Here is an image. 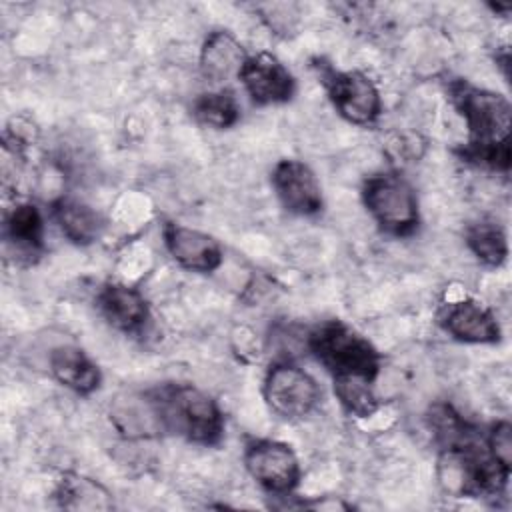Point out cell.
I'll return each instance as SVG.
<instances>
[{
	"mask_svg": "<svg viewBox=\"0 0 512 512\" xmlns=\"http://www.w3.org/2000/svg\"><path fill=\"white\" fill-rule=\"evenodd\" d=\"M448 98L468 128V142L460 148V158L508 174L512 158L508 98L460 78L448 84Z\"/></svg>",
	"mask_w": 512,
	"mask_h": 512,
	"instance_id": "6da1fadb",
	"label": "cell"
},
{
	"mask_svg": "<svg viewBox=\"0 0 512 512\" xmlns=\"http://www.w3.org/2000/svg\"><path fill=\"white\" fill-rule=\"evenodd\" d=\"M152 394L164 432L202 446L220 444L224 436V416L210 394L180 382L152 388Z\"/></svg>",
	"mask_w": 512,
	"mask_h": 512,
	"instance_id": "7a4b0ae2",
	"label": "cell"
},
{
	"mask_svg": "<svg viewBox=\"0 0 512 512\" xmlns=\"http://www.w3.org/2000/svg\"><path fill=\"white\" fill-rule=\"evenodd\" d=\"M510 470L498 464L478 428L464 440L444 446L438 458V480L456 496H496L508 484Z\"/></svg>",
	"mask_w": 512,
	"mask_h": 512,
	"instance_id": "3957f363",
	"label": "cell"
},
{
	"mask_svg": "<svg viewBox=\"0 0 512 512\" xmlns=\"http://www.w3.org/2000/svg\"><path fill=\"white\" fill-rule=\"evenodd\" d=\"M308 350L336 378L374 382L380 372L378 350L342 320H326L308 334Z\"/></svg>",
	"mask_w": 512,
	"mask_h": 512,
	"instance_id": "277c9868",
	"label": "cell"
},
{
	"mask_svg": "<svg viewBox=\"0 0 512 512\" xmlns=\"http://www.w3.org/2000/svg\"><path fill=\"white\" fill-rule=\"evenodd\" d=\"M362 202L386 234L402 238L418 230V196L400 172H378L368 176L362 184Z\"/></svg>",
	"mask_w": 512,
	"mask_h": 512,
	"instance_id": "5b68a950",
	"label": "cell"
},
{
	"mask_svg": "<svg viewBox=\"0 0 512 512\" xmlns=\"http://www.w3.org/2000/svg\"><path fill=\"white\" fill-rule=\"evenodd\" d=\"M262 394L268 408L290 422L312 414L322 398L318 382L290 360L274 362L266 370Z\"/></svg>",
	"mask_w": 512,
	"mask_h": 512,
	"instance_id": "8992f818",
	"label": "cell"
},
{
	"mask_svg": "<svg viewBox=\"0 0 512 512\" xmlns=\"http://www.w3.org/2000/svg\"><path fill=\"white\" fill-rule=\"evenodd\" d=\"M244 466L252 480L270 494L288 496L300 482V462L292 446L258 438L246 444Z\"/></svg>",
	"mask_w": 512,
	"mask_h": 512,
	"instance_id": "52a82bcc",
	"label": "cell"
},
{
	"mask_svg": "<svg viewBox=\"0 0 512 512\" xmlns=\"http://www.w3.org/2000/svg\"><path fill=\"white\" fill-rule=\"evenodd\" d=\"M328 98L336 112L356 126H370L380 118L382 98L372 82L360 70H328L324 76Z\"/></svg>",
	"mask_w": 512,
	"mask_h": 512,
	"instance_id": "ba28073f",
	"label": "cell"
},
{
	"mask_svg": "<svg viewBox=\"0 0 512 512\" xmlns=\"http://www.w3.org/2000/svg\"><path fill=\"white\" fill-rule=\"evenodd\" d=\"M238 80L258 106L284 104L294 96L296 82L290 70L270 52L248 54Z\"/></svg>",
	"mask_w": 512,
	"mask_h": 512,
	"instance_id": "9c48e42d",
	"label": "cell"
},
{
	"mask_svg": "<svg viewBox=\"0 0 512 512\" xmlns=\"http://www.w3.org/2000/svg\"><path fill=\"white\" fill-rule=\"evenodd\" d=\"M272 188L290 214L314 216L322 210L320 182L312 168L296 158H284L274 166Z\"/></svg>",
	"mask_w": 512,
	"mask_h": 512,
	"instance_id": "30bf717a",
	"label": "cell"
},
{
	"mask_svg": "<svg viewBox=\"0 0 512 512\" xmlns=\"http://www.w3.org/2000/svg\"><path fill=\"white\" fill-rule=\"evenodd\" d=\"M162 238L168 254L190 272H214L222 264V246L220 242L196 228L166 222L162 228Z\"/></svg>",
	"mask_w": 512,
	"mask_h": 512,
	"instance_id": "8fae6325",
	"label": "cell"
},
{
	"mask_svg": "<svg viewBox=\"0 0 512 512\" xmlns=\"http://www.w3.org/2000/svg\"><path fill=\"white\" fill-rule=\"evenodd\" d=\"M440 326L454 340L466 344H496L502 336L494 312L472 298L444 304L440 312Z\"/></svg>",
	"mask_w": 512,
	"mask_h": 512,
	"instance_id": "7c38bea8",
	"label": "cell"
},
{
	"mask_svg": "<svg viewBox=\"0 0 512 512\" xmlns=\"http://www.w3.org/2000/svg\"><path fill=\"white\" fill-rule=\"evenodd\" d=\"M96 308L110 326L126 334L142 332L150 318L142 292L124 284H104L96 294Z\"/></svg>",
	"mask_w": 512,
	"mask_h": 512,
	"instance_id": "4fadbf2b",
	"label": "cell"
},
{
	"mask_svg": "<svg viewBox=\"0 0 512 512\" xmlns=\"http://www.w3.org/2000/svg\"><path fill=\"white\" fill-rule=\"evenodd\" d=\"M6 248L22 264H34L44 254V218L32 202H18L4 218Z\"/></svg>",
	"mask_w": 512,
	"mask_h": 512,
	"instance_id": "5bb4252c",
	"label": "cell"
},
{
	"mask_svg": "<svg viewBox=\"0 0 512 512\" xmlns=\"http://www.w3.org/2000/svg\"><path fill=\"white\" fill-rule=\"evenodd\" d=\"M248 58L246 48L230 30H212L200 48V72L212 84H224L240 76Z\"/></svg>",
	"mask_w": 512,
	"mask_h": 512,
	"instance_id": "9a60e30c",
	"label": "cell"
},
{
	"mask_svg": "<svg viewBox=\"0 0 512 512\" xmlns=\"http://www.w3.org/2000/svg\"><path fill=\"white\" fill-rule=\"evenodd\" d=\"M110 420L126 438H148L164 432L152 390L118 398L112 404Z\"/></svg>",
	"mask_w": 512,
	"mask_h": 512,
	"instance_id": "2e32d148",
	"label": "cell"
},
{
	"mask_svg": "<svg viewBox=\"0 0 512 512\" xmlns=\"http://www.w3.org/2000/svg\"><path fill=\"white\" fill-rule=\"evenodd\" d=\"M48 366L50 374L76 394H90L102 382L100 368L82 348L72 344L56 346L48 356Z\"/></svg>",
	"mask_w": 512,
	"mask_h": 512,
	"instance_id": "e0dca14e",
	"label": "cell"
},
{
	"mask_svg": "<svg viewBox=\"0 0 512 512\" xmlns=\"http://www.w3.org/2000/svg\"><path fill=\"white\" fill-rule=\"evenodd\" d=\"M52 218L60 232L78 246H88L104 230L102 216L88 204L74 198H58L52 204Z\"/></svg>",
	"mask_w": 512,
	"mask_h": 512,
	"instance_id": "ac0fdd59",
	"label": "cell"
},
{
	"mask_svg": "<svg viewBox=\"0 0 512 512\" xmlns=\"http://www.w3.org/2000/svg\"><path fill=\"white\" fill-rule=\"evenodd\" d=\"M54 498L60 508L68 510H110L114 508L112 494L96 480L76 474L64 472L56 484Z\"/></svg>",
	"mask_w": 512,
	"mask_h": 512,
	"instance_id": "d6986e66",
	"label": "cell"
},
{
	"mask_svg": "<svg viewBox=\"0 0 512 512\" xmlns=\"http://www.w3.org/2000/svg\"><path fill=\"white\" fill-rule=\"evenodd\" d=\"M466 244L472 254L486 266H500L508 256V238L504 228L492 220L482 218L466 228Z\"/></svg>",
	"mask_w": 512,
	"mask_h": 512,
	"instance_id": "ffe728a7",
	"label": "cell"
},
{
	"mask_svg": "<svg viewBox=\"0 0 512 512\" xmlns=\"http://www.w3.org/2000/svg\"><path fill=\"white\" fill-rule=\"evenodd\" d=\"M192 114L200 124L224 130L232 128L240 120V104L232 90L218 88L196 96L192 102Z\"/></svg>",
	"mask_w": 512,
	"mask_h": 512,
	"instance_id": "44dd1931",
	"label": "cell"
},
{
	"mask_svg": "<svg viewBox=\"0 0 512 512\" xmlns=\"http://www.w3.org/2000/svg\"><path fill=\"white\" fill-rule=\"evenodd\" d=\"M334 394L338 402L350 414L358 418H366L378 410V398L374 394L372 382L362 378H336Z\"/></svg>",
	"mask_w": 512,
	"mask_h": 512,
	"instance_id": "7402d4cb",
	"label": "cell"
},
{
	"mask_svg": "<svg viewBox=\"0 0 512 512\" xmlns=\"http://www.w3.org/2000/svg\"><path fill=\"white\" fill-rule=\"evenodd\" d=\"M484 442H486L490 456L504 468L512 470V426H510V422L508 420L494 422L490 426V430L486 432Z\"/></svg>",
	"mask_w": 512,
	"mask_h": 512,
	"instance_id": "603a6c76",
	"label": "cell"
},
{
	"mask_svg": "<svg viewBox=\"0 0 512 512\" xmlns=\"http://www.w3.org/2000/svg\"><path fill=\"white\" fill-rule=\"evenodd\" d=\"M258 10L262 12V20L268 24V28L274 34H280V36L294 34L298 20H300L298 6H294V4H264V6H258Z\"/></svg>",
	"mask_w": 512,
	"mask_h": 512,
	"instance_id": "cb8c5ba5",
	"label": "cell"
}]
</instances>
